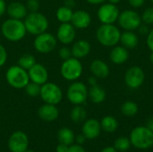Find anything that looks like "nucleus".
<instances>
[{"instance_id":"1","label":"nucleus","mask_w":153,"mask_h":152,"mask_svg":"<svg viewBox=\"0 0 153 152\" xmlns=\"http://www.w3.org/2000/svg\"><path fill=\"white\" fill-rule=\"evenodd\" d=\"M1 32L7 40L17 42L25 37L27 30L22 20L9 18L2 23Z\"/></svg>"},{"instance_id":"2","label":"nucleus","mask_w":153,"mask_h":152,"mask_svg":"<svg viewBox=\"0 0 153 152\" xmlns=\"http://www.w3.org/2000/svg\"><path fill=\"white\" fill-rule=\"evenodd\" d=\"M121 31L114 24H101L97 31L96 38L99 43L104 47H115L120 41Z\"/></svg>"},{"instance_id":"3","label":"nucleus","mask_w":153,"mask_h":152,"mask_svg":"<svg viewBox=\"0 0 153 152\" xmlns=\"http://www.w3.org/2000/svg\"><path fill=\"white\" fill-rule=\"evenodd\" d=\"M23 22L27 32L35 36L46 32L48 28V21L47 17L39 12L28 13L24 18Z\"/></svg>"},{"instance_id":"4","label":"nucleus","mask_w":153,"mask_h":152,"mask_svg":"<svg viewBox=\"0 0 153 152\" xmlns=\"http://www.w3.org/2000/svg\"><path fill=\"white\" fill-rule=\"evenodd\" d=\"M5 80L11 87L17 90L24 89L30 82L28 71L22 68L18 65H12L7 69L5 73Z\"/></svg>"},{"instance_id":"5","label":"nucleus","mask_w":153,"mask_h":152,"mask_svg":"<svg viewBox=\"0 0 153 152\" xmlns=\"http://www.w3.org/2000/svg\"><path fill=\"white\" fill-rule=\"evenodd\" d=\"M130 142L137 149H149L153 146V132L147 126H138L132 131Z\"/></svg>"},{"instance_id":"6","label":"nucleus","mask_w":153,"mask_h":152,"mask_svg":"<svg viewBox=\"0 0 153 152\" xmlns=\"http://www.w3.org/2000/svg\"><path fill=\"white\" fill-rule=\"evenodd\" d=\"M82 65L80 59L74 56L63 61L60 67V73L62 77L69 82H74L78 80L82 74Z\"/></svg>"},{"instance_id":"7","label":"nucleus","mask_w":153,"mask_h":152,"mask_svg":"<svg viewBox=\"0 0 153 152\" xmlns=\"http://www.w3.org/2000/svg\"><path fill=\"white\" fill-rule=\"evenodd\" d=\"M39 96L45 103L57 105L63 99V91L57 84L47 82L41 85Z\"/></svg>"},{"instance_id":"8","label":"nucleus","mask_w":153,"mask_h":152,"mask_svg":"<svg viewBox=\"0 0 153 152\" xmlns=\"http://www.w3.org/2000/svg\"><path fill=\"white\" fill-rule=\"evenodd\" d=\"M88 88L82 82H73L68 87L66 91V97L68 100L74 105L83 104L88 98Z\"/></svg>"},{"instance_id":"9","label":"nucleus","mask_w":153,"mask_h":152,"mask_svg":"<svg viewBox=\"0 0 153 152\" xmlns=\"http://www.w3.org/2000/svg\"><path fill=\"white\" fill-rule=\"evenodd\" d=\"M56 37L47 31L37 35L33 41L34 48L40 54H48L52 52L56 48Z\"/></svg>"},{"instance_id":"10","label":"nucleus","mask_w":153,"mask_h":152,"mask_svg":"<svg viewBox=\"0 0 153 152\" xmlns=\"http://www.w3.org/2000/svg\"><path fill=\"white\" fill-rule=\"evenodd\" d=\"M119 26L125 30H135L142 24L141 15L134 10H125L119 13L117 19Z\"/></svg>"},{"instance_id":"11","label":"nucleus","mask_w":153,"mask_h":152,"mask_svg":"<svg viewBox=\"0 0 153 152\" xmlns=\"http://www.w3.org/2000/svg\"><path fill=\"white\" fill-rule=\"evenodd\" d=\"M119 13L117 6L110 3H103L97 12L98 19L101 24H114L117 22Z\"/></svg>"},{"instance_id":"12","label":"nucleus","mask_w":153,"mask_h":152,"mask_svg":"<svg viewBox=\"0 0 153 152\" xmlns=\"http://www.w3.org/2000/svg\"><path fill=\"white\" fill-rule=\"evenodd\" d=\"M144 71L137 65L131 66L127 69L125 74V82L126 86L132 90L139 89L144 82Z\"/></svg>"},{"instance_id":"13","label":"nucleus","mask_w":153,"mask_h":152,"mask_svg":"<svg viewBox=\"0 0 153 152\" xmlns=\"http://www.w3.org/2000/svg\"><path fill=\"white\" fill-rule=\"evenodd\" d=\"M28 136L22 131L13 133L8 140V148L11 152H24L28 149Z\"/></svg>"},{"instance_id":"14","label":"nucleus","mask_w":153,"mask_h":152,"mask_svg":"<svg viewBox=\"0 0 153 152\" xmlns=\"http://www.w3.org/2000/svg\"><path fill=\"white\" fill-rule=\"evenodd\" d=\"M76 36V30L71 22L61 23L56 31V39L63 45H68L74 42Z\"/></svg>"},{"instance_id":"15","label":"nucleus","mask_w":153,"mask_h":152,"mask_svg":"<svg viewBox=\"0 0 153 152\" xmlns=\"http://www.w3.org/2000/svg\"><path fill=\"white\" fill-rule=\"evenodd\" d=\"M28 73L30 81L39 85L46 83L48 80V72L47 68L39 63H36L30 70H28Z\"/></svg>"},{"instance_id":"16","label":"nucleus","mask_w":153,"mask_h":152,"mask_svg":"<svg viewBox=\"0 0 153 152\" xmlns=\"http://www.w3.org/2000/svg\"><path fill=\"white\" fill-rule=\"evenodd\" d=\"M91 22V14L84 10H77L74 12L71 23L75 29H86Z\"/></svg>"},{"instance_id":"17","label":"nucleus","mask_w":153,"mask_h":152,"mask_svg":"<svg viewBox=\"0 0 153 152\" xmlns=\"http://www.w3.org/2000/svg\"><path fill=\"white\" fill-rule=\"evenodd\" d=\"M38 114L39 118L42 119L43 121L53 122L56 119H57L59 116V110L56 107V105L45 103L39 108Z\"/></svg>"},{"instance_id":"18","label":"nucleus","mask_w":153,"mask_h":152,"mask_svg":"<svg viewBox=\"0 0 153 152\" xmlns=\"http://www.w3.org/2000/svg\"><path fill=\"white\" fill-rule=\"evenodd\" d=\"M100 130H101L100 123L93 118L85 121V123L82 125V133L87 139L90 140L97 138L100 133Z\"/></svg>"},{"instance_id":"19","label":"nucleus","mask_w":153,"mask_h":152,"mask_svg":"<svg viewBox=\"0 0 153 152\" xmlns=\"http://www.w3.org/2000/svg\"><path fill=\"white\" fill-rule=\"evenodd\" d=\"M6 13L9 15V18L23 20L28 14V10L26 5L21 2H12L7 5Z\"/></svg>"},{"instance_id":"20","label":"nucleus","mask_w":153,"mask_h":152,"mask_svg":"<svg viewBox=\"0 0 153 152\" xmlns=\"http://www.w3.org/2000/svg\"><path fill=\"white\" fill-rule=\"evenodd\" d=\"M90 70L93 76L98 79H104L109 75V66L100 59H95L90 65Z\"/></svg>"},{"instance_id":"21","label":"nucleus","mask_w":153,"mask_h":152,"mask_svg":"<svg viewBox=\"0 0 153 152\" xmlns=\"http://www.w3.org/2000/svg\"><path fill=\"white\" fill-rule=\"evenodd\" d=\"M91 44L89 41L85 39H80L74 43L71 50H72V56L77 59H82L86 57L91 52Z\"/></svg>"},{"instance_id":"22","label":"nucleus","mask_w":153,"mask_h":152,"mask_svg":"<svg viewBox=\"0 0 153 152\" xmlns=\"http://www.w3.org/2000/svg\"><path fill=\"white\" fill-rule=\"evenodd\" d=\"M109 58L113 64L116 65H122L126 63L129 58V52L128 49L123 46H115L113 47L112 50L109 54Z\"/></svg>"},{"instance_id":"23","label":"nucleus","mask_w":153,"mask_h":152,"mask_svg":"<svg viewBox=\"0 0 153 152\" xmlns=\"http://www.w3.org/2000/svg\"><path fill=\"white\" fill-rule=\"evenodd\" d=\"M120 42L122 43V46L126 48L134 49L139 44V38L137 34L134 33L133 30H126L121 33Z\"/></svg>"},{"instance_id":"24","label":"nucleus","mask_w":153,"mask_h":152,"mask_svg":"<svg viewBox=\"0 0 153 152\" xmlns=\"http://www.w3.org/2000/svg\"><path fill=\"white\" fill-rule=\"evenodd\" d=\"M88 97L94 104H100L106 99V91L99 84L91 86L88 90Z\"/></svg>"},{"instance_id":"25","label":"nucleus","mask_w":153,"mask_h":152,"mask_svg":"<svg viewBox=\"0 0 153 152\" xmlns=\"http://www.w3.org/2000/svg\"><path fill=\"white\" fill-rule=\"evenodd\" d=\"M57 139H58V142L60 143H63V144H65V145L69 146V145L73 144V142H74L75 137H74V132L71 129L64 127V128H61L58 131Z\"/></svg>"},{"instance_id":"26","label":"nucleus","mask_w":153,"mask_h":152,"mask_svg":"<svg viewBox=\"0 0 153 152\" xmlns=\"http://www.w3.org/2000/svg\"><path fill=\"white\" fill-rule=\"evenodd\" d=\"M73 13H74V11L72 10V8L66 5H63V6H60L56 10V15L57 20L61 23H64V22H71Z\"/></svg>"},{"instance_id":"27","label":"nucleus","mask_w":153,"mask_h":152,"mask_svg":"<svg viewBox=\"0 0 153 152\" xmlns=\"http://www.w3.org/2000/svg\"><path fill=\"white\" fill-rule=\"evenodd\" d=\"M101 128L107 133H114L118 127V122L114 116H107L102 118L100 122Z\"/></svg>"},{"instance_id":"28","label":"nucleus","mask_w":153,"mask_h":152,"mask_svg":"<svg viewBox=\"0 0 153 152\" xmlns=\"http://www.w3.org/2000/svg\"><path fill=\"white\" fill-rule=\"evenodd\" d=\"M86 116H87V112L84 109V108H82L81 105H75V107L71 110L70 113V117L72 121L76 124L83 122Z\"/></svg>"},{"instance_id":"29","label":"nucleus","mask_w":153,"mask_h":152,"mask_svg":"<svg viewBox=\"0 0 153 152\" xmlns=\"http://www.w3.org/2000/svg\"><path fill=\"white\" fill-rule=\"evenodd\" d=\"M36 63V58L31 54H24L18 59V65L27 71L30 70Z\"/></svg>"},{"instance_id":"30","label":"nucleus","mask_w":153,"mask_h":152,"mask_svg":"<svg viewBox=\"0 0 153 152\" xmlns=\"http://www.w3.org/2000/svg\"><path fill=\"white\" fill-rule=\"evenodd\" d=\"M138 105L131 100L126 101L121 106V112L123 113V115L126 116H134L138 113Z\"/></svg>"},{"instance_id":"31","label":"nucleus","mask_w":153,"mask_h":152,"mask_svg":"<svg viewBox=\"0 0 153 152\" xmlns=\"http://www.w3.org/2000/svg\"><path fill=\"white\" fill-rule=\"evenodd\" d=\"M40 88L41 85L37 84L35 82H32L30 81V82L26 85V87L24 88L25 92L28 96L30 97H38L40 94Z\"/></svg>"},{"instance_id":"32","label":"nucleus","mask_w":153,"mask_h":152,"mask_svg":"<svg viewBox=\"0 0 153 152\" xmlns=\"http://www.w3.org/2000/svg\"><path fill=\"white\" fill-rule=\"evenodd\" d=\"M131 145V142L129 139L126 138V137H120L118 139L116 140L115 144H114V148L118 151H126L129 150Z\"/></svg>"},{"instance_id":"33","label":"nucleus","mask_w":153,"mask_h":152,"mask_svg":"<svg viewBox=\"0 0 153 152\" xmlns=\"http://www.w3.org/2000/svg\"><path fill=\"white\" fill-rule=\"evenodd\" d=\"M142 22L147 25L153 24V7H149L145 9L141 15Z\"/></svg>"},{"instance_id":"34","label":"nucleus","mask_w":153,"mask_h":152,"mask_svg":"<svg viewBox=\"0 0 153 152\" xmlns=\"http://www.w3.org/2000/svg\"><path fill=\"white\" fill-rule=\"evenodd\" d=\"M58 55H59V57H60L63 61H65V60H66V59L72 57V50H71V48H69L68 47L64 46V47H62L59 49Z\"/></svg>"},{"instance_id":"35","label":"nucleus","mask_w":153,"mask_h":152,"mask_svg":"<svg viewBox=\"0 0 153 152\" xmlns=\"http://www.w3.org/2000/svg\"><path fill=\"white\" fill-rule=\"evenodd\" d=\"M26 8L30 13L32 12H38L39 8V0H27L26 1Z\"/></svg>"},{"instance_id":"36","label":"nucleus","mask_w":153,"mask_h":152,"mask_svg":"<svg viewBox=\"0 0 153 152\" xmlns=\"http://www.w3.org/2000/svg\"><path fill=\"white\" fill-rule=\"evenodd\" d=\"M7 61V51L5 47L0 44V67L4 66Z\"/></svg>"},{"instance_id":"37","label":"nucleus","mask_w":153,"mask_h":152,"mask_svg":"<svg viewBox=\"0 0 153 152\" xmlns=\"http://www.w3.org/2000/svg\"><path fill=\"white\" fill-rule=\"evenodd\" d=\"M146 43H147V46L150 48V50L153 52V29L149 31V33L147 35Z\"/></svg>"},{"instance_id":"38","label":"nucleus","mask_w":153,"mask_h":152,"mask_svg":"<svg viewBox=\"0 0 153 152\" xmlns=\"http://www.w3.org/2000/svg\"><path fill=\"white\" fill-rule=\"evenodd\" d=\"M128 3L134 8H139L144 4L145 0H128Z\"/></svg>"},{"instance_id":"39","label":"nucleus","mask_w":153,"mask_h":152,"mask_svg":"<svg viewBox=\"0 0 153 152\" xmlns=\"http://www.w3.org/2000/svg\"><path fill=\"white\" fill-rule=\"evenodd\" d=\"M67 152H86L85 150L80 145V144H76V145H72L68 148V151Z\"/></svg>"},{"instance_id":"40","label":"nucleus","mask_w":153,"mask_h":152,"mask_svg":"<svg viewBox=\"0 0 153 152\" xmlns=\"http://www.w3.org/2000/svg\"><path fill=\"white\" fill-rule=\"evenodd\" d=\"M137 30H139V32H140L141 34H143V35H146V34H148L149 31H150V30H149V28H148V25L145 24V23H144V24H141Z\"/></svg>"},{"instance_id":"41","label":"nucleus","mask_w":153,"mask_h":152,"mask_svg":"<svg viewBox=\"0 0 153 152\" xmlns=\"http://www.w3.org/2000/svg\"><path fill=\"white\" fill-rule=\"evenodd\" d=\"M6 3L4 0H0V17L3 16L5 13H6Z\"/></svg>"},{"instance_id":"42","label":"nucleus","mask_w":153,"mask_h":152,"mask_svg":"<svg viewBox=\"0 0 153 152\" xmlns=\"http://www.w3.org/2000/svg\"><path fill=\"white\" fill-rule=\"evenodd\" d=\"M68 146L65 145V144H63V143H59L56 149V152H67L68 151Z\"/></svg>"},{"instance_id":"43","label":"nucleus","mask_w":153,"mask_h":152,"mask_svg":"<svg viewBox=\"0 0 153 152\" xmlns=\"http://www.w3.org/2000/svg\"><path fill=\"white\" fill-rule=\"evenodd\" d=\"M86 137L84 136V134L83 133H82V134H79V135H77L76 136V138H75V141H76V142L78 143V144H83L84 142H85V141H86Z\"/></svg>"},{"instance_id":"44","label":"nucleus","mask_w":153,"mask_h":152,"mask_svg":"<svg viewBox=\"0 0 153 152\" xmlns=\"http://www.w3.org/2000/svg\"><path fill=\"white\" fill-rule=\"evenodd\" d=\"M98 78H96L95 76H91L88 79V82L91 86H93V85H96L98 84V81H97Z\"/></svg>"},{"instance_id":"45","label":"nucleus","mask_w":153,"mask_h":152,"mask_svg":"<svg viewBox=\"0 0 153 152\" xmlns=\"http://www.w3.org/2000/svg\"><path fill=\"white\" fill-rule=\"evenodd\" d=\"M86 1L91 4H101L105 3L107 0H86Z\"/></svg>"},{"instance_id":"46","label":"nucleus","mask_w":153,"mask_h":152,"mask_svg":"<svg viewBox=\"0 0 153 152\" xmlns=\"http://www.w3.org/2000/svg\"><path fill=\"white\" fill-rule=\"evenodd\" d=\"M101 152H117V151L115 148H112V147H107V148H105L104 150H102Z\"/></svg>"},{"instance_id":"47","label":"nucleus","mask_w":153,"mask_h":152,"mask_svg":"<svg viewBox=\"0 0 153 152\" xmlns=\"http://www.w3.org/2000/svg\"><path fill=\"white\" fill-rule=\"evenodd\" d=\"M147 127L153 132V117L152 118H151L148 122H147Z\"/></svg>"},{"instance_id":"48","label":"nucleus","mask_w":153,"mask_h":152,"mask_svg":"<svg viewBox=\"0 0 153 152\" xmlns=\"http://www.w3.org/2000/svg\"><path fill=\"white\" fill-rule=\"evenodd\" d=\"M108 3H110V4H118L121 0H107Z\"/></svg>"},{"instance_id":"49","label":"nucleus","mask_w":153,"mask_h":152,"mask_svg":"<svg viewBox=\"0 0 153 152\" xmlns=\"http://www.w3.org/2000/svg\"><path fill=\"white\" fill-rule=\"evenodd\" d=\"M150 60H151V62L153 64V52H152V54L150 56Z\"/></svg>"},{"instance_id":"50","label":"nucleus","mask_w":153,"mask_h":152,"mask_svg":"<svg viewBox=\"0 0 153 152\" xmlns=\"http://www.w3.org/2000/svg\"><path fill=\"white\" fill-rule=\"evenodd\" d=\"M24 152H35V151H31V150H28V149H27V150H26Z\"/></svg>"},{"instance_id":"51","label":"nucleus","mask_w":153,"mask_h":152,"mask_svg":"<svg viewBox=\"0 0 153 152\" xmlns=\"http://www.w3.org/2000/svg\"><path fill=\"white\" fill-rule=\"evenodd\" d=\"M151 2H152V4H153V0H151Z\"/></svg>"}]
</instances>
